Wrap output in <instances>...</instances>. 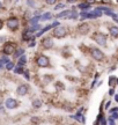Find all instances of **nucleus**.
Instances as JSON below:
<instances>
[{
	"instance_id": "obj_1",
	"label": "nucleus",
	"mask_w": 118,
	"mask_h": 125,
	"mask_svg": "<svg viewBox=\"0 0 118 125\" xmlns=\"http://www.w3.org/2000/svg\"><path fill=\"white\" fill-rule=\"evenodd\" d=\"M53 36L56 38H63L66 36V28L63 26H58L53 29Z\"/></svg>"
},
{
	"instance_id": "obj_2",
	"label": "nucleus",
	"mask_w": 118,
	"mask_h": 125,
	"mask_svg": "<svg viewBox=\"0 0 118 125\" xmlns=\"http://www.w3.org/2000/svg\"><path fill=\"white\" fill-rule=\"evenodd\" d=\"M90 54L95 60H102V59L104 58L103 52H102L100 49H97V48H91L90 49Z\"/></svg>"
},
{
	"instance_id": "obj_3",
	"label": "nucleus",
	"mask_w": 118,
	"mask_h": 125,
	"mask_svg": "<svg viewBox=\"0 0 118 125\" xmlns=\"http://www.w3.org/2000/svg\"><path fill=\"white\" fill-rule=\"evenodd\" d=\"M19 20L16 18H10L7 20V27H8L9 30H12V31H15L16 29L19 28Z\"/></svg>"
},
{
	"instance_id": "obj_4",
	"label": "nucleus",
	"mask_w": 118,
	"mask_h": 125,
	"mask_svg": "<svg viewBox=\"0 0 118 125\" xmlns=\"http://www.w3.org/2000/svg\"><path fill=\"white\" fill-rule=\"evenodd\" d=\"M94 40L97 44H100L101 46H104L107 44V36L102 32H97L95 36H94Z\"/></svg>"
},
{
	"instance_id": "obj_5",
	"label": "nucleus",
	"mask_w": 118,
	"mask_h": 125,
	"mask_svg": "<svg viewBox=\"0 0 118 125\" xmlns=\"http://www.w3.org/2000/svg\"><path fill=\"white\" fill-rule=\"evenodd\" d=\"M36 64L39 67H48L49 64H50V62H49V58H48L46 56H39V57L36 59Z\"/></svg>"
},
{
	"instance_id": "obj_6",
	"label": "nucleus",
	"mask_w": 118,
	"mask_h": 125,
	"mask_svg": "<svg viewBox=\"0 0 118 125\" xmlns=\"http://www.w3.org/2000/svg\"><path fill=\"white\" fill-rule=\"evenodd\" d=\"M15 52V44L13 43H6L4 46V53L6 56H9V54H13Z\"/></svg>"
},
{
	"instance_id": "obj_7",
	"label": "nucleus",
	"mask_w": 118,
	"mask_h": 125,
	"mask_svg": "<svg viewBox=\"0 0 118 125\" xmlns=\"http://www.w3.org/2000/svg\"><path fill=\"white\" fill-rule=\"evenodd\" d=\"M42 45H43L46 50H50V49L53 48L55 43H53V40H52V38L46 37V38H43V41H42Z\"/></svg>"
},
{
	"instance_id": "obj_8",
	"label": "nucleus",
	"mask_w": 118,
	"mask_h": 125,
	"mask_svg": "<svg viewBox=\"0 0 118 125\" xmlns=\"http://www.w3.org/2000/svg\"><path fill=\"white\" fill-rule=\"evenodd\" d=\"M5 107L7 108V109H15V108L18 107V102L14 98H7L6 102H5Z\"/></svg>"
},
{
	"instance_id": "obj_9",
	"label": "nucleus",
	"mask_w": 118,
	"mask_h": 125,
	"mask_svg": "<svg viewBox=\"0 0 118 125\" xmlns=\"http://www.w3.org/2000/svg\"><path fill=\"white\" fill-rule=\"evenodd\" d=\"M78 29H79V32H80V34L86 35V34H88V31L90 30V27H89V24H88V23H82V24L79 26Z\"/></svg>"
},
{
	"instance_id": "obj_10",
	"label": "nucleus",
	"mask_w": 118,
	"mask_h": 125,
	"mask_svg": "<svg viewBox=\"0 0 118 125\" xmlns=\"http://www.w3.org/2000/svg\"><path fill=\"white\" fill-rule=\"evenodd\" d=\"M28 92V86L27 85H21L18 87V89H16V93H18V95H20V96H23V95H26Z\"/></svg>"
},
{
	"instance_id": "obj_11",
	"label": "nucleus",
	"mask_w": 118,
	"mask_h": 125,
	"mask_svg": "<svg viewBox=\"0 0 118 125\" xmlns=\"http://www.w3.org/2000/svg\"><path fill=\"white\" fill-rule=\"evenodd\" d=\"M23 40L24 41H29V40H34V35H32V32L30 30H26L24 32H23Z\"/></svg>"
},
{
	"instance_id": "obj_12",
	"label": "nucleus",
	"mask_w": 118,
	"mask_h": 125,
	"mask_svg": "<svg viewBox=\"0 0 118 125\" xmlns=\"http://www.w3.org/2000/svg\"><path fill=\"white\" fill-rule=\"evenodd\" d=\"M109 32L112 37H118V27L117 26H111L109 28Z\"/></svg>"
},
{
	"instance_id": "obj_13",
	"label": "nucleus",
	"mask_w": 118,
	"mask_h": 125,
	"mask_svg": "<svg viewBox=\"0 0 118 125\" xmlns=\"http://www.w3.org/2000/svg\"><path fill=\"white\" fill-rule=\"evenodd\" d=\"M72 13V10H69V9H66V10H63L61 13H59V14H57L56 15V18H67L69 14Z\"/></svg>"
},
{
	"instance_id": "obj_14",
	"label": "nucleus",
	"mask_w": 118,
	"mask_h": 125,
	"mask_svg": "<svg viewBox=\"0 0 118 125\" xmlns=\"http://www.w3.org/2000/svg\"><path fill=\"white\" fill-rule=\"evenodd\" d=\"M116 83H117V78H115V76H110L109 79V86L111 87V88H114L115 86H116Z\"/></svg>"
},
{
	"instance_id": "obj_15",
	"label": "nucleus",
	"mask_w": 118,
	"mask_h": 125,
	"mask_svg": "<svg viewBox=\"0 0 118 125\" xmlns=\"http://www.w3.org/2000/svg\"><path fill=\"white\" fill-rule=\"evenodd\" d=\"M52 27H53V24H49V26H46L45 28H42V30L39 31V32H37V36H41L42 34H44V32H46V31L49 30V29H51Z\"/></svg>"
},
{
	"instance_id": "obj_16",
	"label": "nucleus",
	"mask_w": 118,
	"mask_h": 125,
	"mask_svg": "<svg viewBox=\"0 0 118 125\" xmlns=\"http://www.w3.org/2000/svg\"><path fill=\"white\" fill-rule=\"evenodd\" d=\"M79 8L80 9H89L90 8V4H88V2H82V4H79Z\"/></svg>"
},
{
	"instance_id": "obj_17",
	"label": "nucleus",
	"mask_w": 118,
	"mask_h": 125,
	"mask_svg": "<svg viewBox=\"0 0 118 125\" xmlns=\"http://www.w3.org/2000/svg\"><path fill=\"white\" fill-rule=\"evenodd\" d=\"M23 65H20V64H19L18 66L15 67V68H14V72H15V73H18V74H21V73H23Z\"/></svg>"
},
{
	"instance_id": "obj_18",
	"label": "nucleus",
	"mask_w": 118,
	"mask_h": 125,
	"mask_svg": "<svg viewBox=\"0 0 118 125\" xmlns=\"http://www.w3.org/2000/svg\"><path fill=\"white\" fill-rule=\"evenodd\" d=\"M38 20H41V16H35V18H32V19H30L29 20V23L30 24H37V22H38Z\"/></svg>"
},
{
	"instance_id": "obj_19",
	"label": "nucleus",
	"mask_w": 118,
	"mask_h": 125,
	"mask_svg": "<svg viewBox=\"0 0 118 125\" xmlns=\"http://www.w3.org/2000/svg\"><path fill=\"white\" fill-rule=\"evenodd\" d=\"M32 107L34 108H41L42 107V101L41 100H35L32 102Z\"/></svg>"
},
{
	"instance_id": "obj_20",
	"label": "nucleus",
	"mask_w": 118,
	"mask_h": 125,
	"mask_svg": "<svg viewBox=\"0 0 118 125\" xmlns=\"http://www.w3.org/2000/svg\"><path fill=\"white\" fill-rule=\"evenodd\" d=\"M26 62H27V57H26V56L19 57V64H20V65H24Z\"/></svg>"
},
{
	"instance_id": "obj_21",
	"label": "nucleus",
	"mask_w": 118,
	"mask_h": 125,
	"mask_svg": "<svg viewBox=\"0 0 118 125\" xmlns=\"http://www.w3.org/2000/svg\"><path fill=\"white\" fill-rule=\"evenodd\" d=\"M72 118L74 119H78L79 122H81V123H85L86 119H85V117H81V115H77V116H72Z\"/></svg>"
},
{
	"instance_id": "obj_22",
	"label": "nucleus",
	"mask_w": 118,
	"mask_h": 125,
	"mask_svg": "<svg viewBox=\"0 0 118 125\" xmlns=\"http://www.w3.org/2000/svg\"><path fill=\"white\" fill-rule=\"evenodd\" d=\"M52 18V15H51V13H46L44 14L43 16H41V20H49V19Z\"/></svg>"
},
{
	"instance_id": "obj_23",
	"label": "nucleus",
	"mask_w": 118,
	"mask_h": 125,
	"mask_svg": "<svg viewBox=\"0 0 118 125\" xmlns=\"http://www.w3.org/2000/svg\"><path fill=\"white\" fill-rule=\"evenodd\" d=\"M39 28H41V26H39V24H34V26L29 29V30L31 31V32H34V31H36L37 29H39Z\"/></svg>"
},
{
	"instance_id": "obj_24",
	"label": "nucleus",
	"mask_w": 118,
	"mask_h": 125,
	"mask_svg": "<svg viewBox=\"0 0 118 125\" xmlns=\"http://www.w3.org/2000/svg\"><path fill=\"white\" fill-rule=\"evenodd\" d=\"M23 52H24V50H23V49H19L18 51L15 52V56L19 58V57H21V54H23Z\"/></svg>"
},
{
	"instance_id": "obj_25",
	"label": "nucleus",
	"mask_w": 118,
	"mask_h": 125,
	"mask_svg": "<svg viewBox=\"0 0 118 125\" xmlns=\"http://www.w3.org/2000/svg\"><path fill=\"white\" fill-rule=\"evenodd\" d=\"M13 67H14V64L13 62H7V64H6V68H7V70H8V71H10V70H13Z\"/></svg>"
},
{
	"instance_id": "obj_26",
	"label": "nucleus",
	"mask_w": 118,
	"mask_h": 125,
	"mask_svg": "<svg viewBox=\"0 0 118 125\" xmlns=\"http://www.w3.org/2000/svg\"><path fill=\"white\" fill-rule=\"evenodd\" d=\"M78 18V14H77V12H72V13L69 14L67 16V19H77Z\"/></svg>"
},
{
	"instance_id": "obj_27",
	"label": "nucleus",
	"mask_w": 118,
	"mask_h": 125,
	"mask_svg": "<svg viewBox=\"0 0 118 125\" xmlns=\"http://www.w3.org/2000/svg\"><path fill=\"white\" fill-rule=\"evenodd\" d=\"M65 6H66L65 4H59L57 6H55V9L57 10V9H60V8H65Z\"/></svg>"
},
{
	"instance_id": "obj_28",
	"label": "nucleus",
	"mask_w": 118,
	"mask_h": 125,
	"mask_svg": "<svg viewBox=\"0 0 118 125\" xmlns=\"http://www.w3.org/2000/svg\"><path fill=\"white\" fill-rule=\"evenodd\" d=\"M45 2L48 5H55L57 2V0H45Z\"/></svg>"
},
{
	"instance_id": "obj_29",
	"label": "nucleus",
	"mask_w": 118,
	"mask_h": 125,
	"mask_svg": "<svg viewBox=\"0 0 118 125\" xmlns=\"http://www.w3.org/2000/svg\"><path fill=\"white\" fill-rule=\"evenodd\" d=\"M0 60H1V62H5V64H7V62H9L8 58H7V57H6V56H5V57H2V58L0 59Z\"/></svg>"
},
{
	"instance_id": "obj_30",
	"label": "nucleus",
	"mask_w": 118,
	"mask_h": 125,
	"mask_svg": "<svg viewBox=\"0 0 118 125\" xmlns=\"http://www.w3.org/2000/svg\"><path fill=\"white\" fill-rule=\"evenodd\" d=\"M111 118H114V119H118V114H117V111L116 112H112V117Z\"/></svg>"
},
{
	"instance_id": "obj_31",
	"label": "nucleus",
	"mask_w": 118,
	"mask_h": 125,
	"mask_svg": "<svg viewBox=\"0 0 118 125\" xmlns=\"http://www.w3.org/2000/svg\"><path fill=\"white\" fill-rule=\"evenodd\" d=\"M100 124H101V125H107V121H105L103 117L101 118V123H100Z\"/></svg>"
},
{
	"instance_id": "obj_32",
	"label": "nucleus",
	"mask_w": 118,
	"mask_h": 125,
	"mask_svg": "<svg viewBox=\"0 0 118 125\" xmlns=\"http://www.w3.org/2000/svg\"><path fill=\"white\" fill-rule=\"evenodd\" d=\"M24 78H26L27 80H29V72H28V71L24 72Z\"/></svg>"
},
{
	"instance_id": "obj_33",
	"label": "nucleus",
	"mask_w": 118,
	"mask_h": 125,
	"mask_svg": "<svg viewBox=\"0 0 118 125\" xmlns=\"http://www.w3.org/2000/svg\"><path fill=\"white\" fill-rule=\"evenodd\" d=\"M86 2H88V4H95L96 2V0H86Z\"/></svg>"
},
{
	"instance_id": "obj_34",
	"label": "nucleus",
	"mask_w": 118,
	"mask_h": 125,
	"mask_svg": "<svg viewBox=\"0 0 118 125\" xmlns=\"http://www.w3.org/2000/svg\"><path fill=\"white\" fill-rule=\"evenodd\" d=\"M109 124H110V125H115V121H114V118H110V119H109Z\"/></svg>"
},
{
	"instance_id": "obj_35",
	"label": "nucleus",
	"mask_w": 118,
	"mask_h": 125,
	"mask_svg": "<svg viewBox=\"0 0 118 125\" xmlns=\"http://www.w3.org/2000/svg\"><path fill=\"white\" fill-rule=\"evenodd\" d=\"M109 95H115V90H114V88H111V89L109 90Z\"/></svg>"
},
{
	"instance_id": "obj_36",
	"label": "nucleus",
	"mask_w": 118,
	"mask_h": 125,
	"mask_svg": "<svg viewBox=\"0 0 118 125\" xmlns=\"http://www.w3.org/2000/svg\"><path fill=\"white\" fill-rule=\"evenodd\" d=\"M110 104H111V101H108V102H107V104H105V109H108Z\"/></svg>"
},
{
	"instance_id": "obj_37",
	"label": "nucleus",
	"mask_w": 118,
	"mask_h": 125,
	"mask_svg": "<svg viewBox=\"0 0 118 125\" xmlns=\"http://www.w3.org/2000/svg\"><path fill=\"white\" fill-rule=\"evenodd\" d=\"M116 111H118V108H114V109H111V110H110L111 114H112V112H116Z\"/></svg>"
},
{
	"instance_id": "obj_38",
	"label": "nucleus",
	"mask_w": 118,
	"mask_h": 125,
	"mask_svg": "<svg viewBox=\"0 0 118 125\" xmlns=\"http://www.w3.org/2000/svg\"><path fill=\"white\" fill-rule=\"evenodd\" d=\"M102 2H104V4H110L111 0H102Z\"/></svg>"
},
{
	"instance_id": "obj_39",
	"label": "nucleus",
	"mask_w": 118,
	"mask_h": 125,
	"mask_svg": "<svg viewBox=\"0 0 118 125\" xmlns=\"http://www.w3.org/2000/svg\"><path fill=\"white\" fill-rule=\"evenodd\" d=\"M66 1H67L68 4H73V2H75L77 0H66Z\"/></svg>"
},
{
	"instance_id": "obj_40",
	"label": "nucleus",
	"mask_w": 118,
	"mask_h": 125,
	"mask_svg": "<svg viewBox=\"0 0 118 125\" xmlns=\"http://www.w3.org/2000/svg\"><path fill=\"white\" fill-rule=\"evenodd\" d=\"M2 26H4V23H2V21L0 20V30H1V28H2Z\"/></svg>"
},
{
	"instance_id": "obj_41",
	"label": "nucleus",
	"mask_w": 118,
	"mask_h": 125,
	"mask_svg": "<svg viewBox=\"0 0 118 125\" xmlns=\"http://www.w3.org/2000/svg\"><path fill=\"white\" fill-rule=\"evenodd\" d=\"M5 41V37H0V43H1V42H4Z\"/></svg>"
},
{
	"instance_id": "obj_42",
	"label": "nucleus",
	"mask_w": 118,
	"mask_h": 125,
	"mask_svg": "<svg viewBox=\"0 0 118 125\" xmlns=\"http://www.w3.org/2000/svg\"><path fill=\"white\" fill-rule=\"evenodd\" d=\"M115 100H116V102H118V95H115Z\"/></svg>"
},
{
	"instance_id": "obj_43",
	"label": "nucleus",
	"mask_w": 118,
	"mask_h": 125,
	"mask_svg": "<svg viewBox=\"0 0 118 125\" xmlns=\"http://www.w3.org/2000/svg\"><path fill=\"white\" fill-rule=\"evenodd\" d=\"M1 67H2V62L0 60V68H1Z\"/></svg>"
},
{
	"instance_id": "obj_44",
	"label": "nucleus",
	"mask_w": 118,
	"mask_h": 125,
	"mask_svg": "<svg viewBox=\"0 0 118 125\" xmlns=\"http://www.w3.org/2000/svg\"><path fill=\"white\" fill-rule=\"evenodd\" d=\"M2 8V4H1V1H0V9Z\"/></svg>"
},
{
	"instance_id": "obj_45",
	"label": "nucleus",
	"mask_w": 118,
	"mask_h": 125,
	"mask_svg": "<svg viewBox=\"0 0 118 125\" xmlns=\"http://www.w3.org/2000/svg\"><path fill=\"white\" fill-rule=\"evenodd\" d=\"M117 83H118V79H117Z\"/></svg>"
},
{
	"instance_id": "obj_46",
	"label": "nucleus",
	"mask_w": 118,
	"mask_h": 125,
	"mask_svg": "<svg viewBox=\"0 0 118 125\" xmlns=\"http://www.w3.org/2000/svg\"><path fill=\"white\" fill-rule=\"evenodd\" d=\"M117 2H118V0H117Z\"/></svg>"
}]
</instances>
